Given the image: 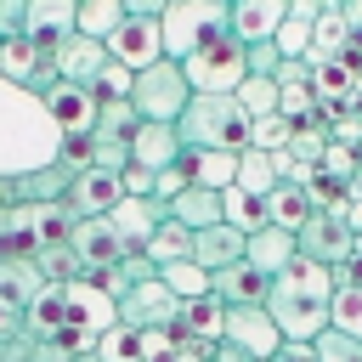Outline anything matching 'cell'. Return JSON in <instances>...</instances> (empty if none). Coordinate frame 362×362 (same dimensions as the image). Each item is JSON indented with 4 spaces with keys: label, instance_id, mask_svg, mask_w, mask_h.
Segmentation results:
<instances>
[{
    "label": "cell",
    "instance_id": "1",
    "mask_svg": "<svg viewBox=\"0 0 362 362\" xmlns=\"http://www.w3.org/2000/svg\"><path fill=\"white\" fill-rule=\"evenodd\" d=\"M328 300H334V277H328V266L294 255V260L272 277L266 317L277 322L283 339H305V345H311V339L328 328Z\"/></svg>",
    "mask_w": 362,
    "mask_h": 362
},
{
    "label": "cell",
    "instance_id": "2",
    "mask_svg": "<svg viewBox=\"0 0 362 362\" xmlns=\"http://www.w3.org/2000/svg\"><path fill=\"white\" fill-rule=\"evenodd\" d=\"M249 124L255 119L238 107L232 90H192V102L175 119V136H181V147H232V153H243Z\"/></svg>",
    "mask_w": 362,
    "mask_h": 362
},
{
    "label": "cell",
    "instance_id": "3",
    "mask_svg": "<svg viewBox=\"0 0 362 362\" xmlns=\"http://www.w3.org/2000/svg\"><path fill=\"white\" fill-rule=\"evenodd\" d=\"M158 28H164V57L187 62L209 40L232 34V6L226 0H170L164 17H158Z\"/></svg>",
    "mask_w": 362,
    "mask_h": 362
},
{
    "label": "cell",
    "instance_id": "4",
    "mask_svg": "<svg viewBox=\"0 0 362 362\" xmlns=\"http://www.w3.org/2000/svg\"><path fill=\"white\" fill-rule=\"evenodd\" d=\"M130 102L141 119H158V124H175L181 107L192 102V85H187V68L175 57H158L147 68H136V85H130Z\"/></svg>",
    "mask_w": 362,
    "mask_h": 362
},
{
    "label": "cell",
    "instance_id": "5",
    "mask_svg": "<svg viewBox=\"0 0 362 362\" xmlns=\"http://www.w3.org/2000/svg\"><path fill=\"white\" fill-rule=\"evenodd\" d=\"M181 68H187V85H192V90H238L243 74H249V51H243V40L221 34V40H209L204 51H192Z\"/></svg>",
    "mask_w": 362,
    "mask_h": 362
},
{
    "label": "cell",
    "instance_id": "6",
    "mask_svg": "<svg viewBox=\"0 0 362 362\" xmlns=\"http://www.w3.org/2000/svg\"><path fill=\"white\" fill-rule=\"evenodd\" d=\"M0 79H11V85H23V90L45 96V90L57 85V62L40 57V45H34L28 34H11V40H0Z\"/></svg>",
    "mask_w": 362,
    "mask_h": 362
},
{
    "label": "cell",
    "instance_id": "7",
    "mask_svg": "<svg viewBox=\"0 0 362 362\" xmlns=\"http://www.w3.org/2000/svg\"><path fill=\"white\" fill-rule=\"evenodd\" d=\"M68 249L79 255L85 277H96V272H107V266H119V260H124V243H119V232H113V221H107V215H79V221H74V232H68Z\"/></svg>",
    "mask_w": 362,
    "mask_h": 362
},
{
    "label": "cell",
    "instance_id": "8",
    "mask_svg": "<svg viewBox=\"0 0 362 362\" xmlns=\"http://www.w3.org/2000/svg\"><path fill=\"white\" fill-rule=\"evenodd\" d=\"M102 45H107L113 62H124V68L136 74V68H147V62L164 57V28H158V17H124Z\"/></svg>",
    "mask_w": 362,
    "mask_h": 362
},
{
    "label": "cell",
    "instance_id": "9",
    "mask_svg": "<svg viewBox=\"0 0 362 362\" xmlns=\"http://www.w3.org/2000/svg\"><path fill=\"white\" fill-rule=\"evenodd\" d=\"M175 317H181V300L164 288V277L130 283V294L119 300V322L130 328H175Z\"/></svg>",
    "mask_w": 362,
    "mask_h": 362
},
{
    "label": "cell",
    "instance_id": "10",
    "mask_svg": "<svg viewBox=\"0 0 362 362\" xmlns=\"http://www.w3.org/2000/svg\"><path fill=\"white\" fill-rule=\"evenodd\" d=\"M119 322V305L90 283V277H74L62 283V328H90V334H107Z\"/></svg>",
    "mask_w": 362,
    "mask_h": 362
},
{
    "label": "cell",
    "instance_id": "11",
    "mask_svg": "<svg viewBox=\"0 0 362 362\" xmlns=\"http://www.w3.org/2000/svg\"><path fill=\"white\" fill-rule=\"evenodd\" d=\"M226 345H238L243 356H255V362H266L277 345H283V334H277V322L266 317V305H226V334H221Z\"/></svg>",
    "mask_w": 362,
    "mask_h": 362
},
{
    "label": "cell",
    "instance_id": "12",
    "mask_svg": "<svg viewBox=\"0 0 362 362\" xmlns=\"http://www.w3.org/2000/svg\"><path fill=\"white\" fill-rule=\"evenodd\" d=\"M40 102H45V113H51V124H57L62 136L90 130V124H96V107H102V96H96L90 85H74V79H57Z\"/></svg>",
    "mask_w": 362,
    "mask_h": 362
},
{
    "label": "cell",
    "instance_id": "13",
    "mask_svg": "<svg viewBox=\"0 0 362 362\" xmlns=\"http://www.w3.org/2000/svg\"><path fill=\"white\" fill-rule=\"evenodd\" d=\"M175 170H181V181H187V187L226 192V187L238 181V153H232V147H181Z\"/></svg>",
    "mask_w": 362,
    "mask_h": 362
},
{
    "label": "cell",
    "instance_id": "14",
    "mask_svg": "<svg viewBox=\"0 0 362 362\" xmlns=\"http://www.w3.org/2000/svg\"><path fill=\"white\" fill-rule=\"evenodd\" d=\"M294 243H300V255L317 260V266H339V260H351V226H345L339 215H322V209L294 232Z\"/></svg>",
    "mask_w": 362,
    "mask_h": 362
},
{
    "label": "cell",
    "instance_id": "15",
    "mask_svg": "<svg viewBox=\"0 0 362 362\" xmlns=\"http://www.w3.org/2000/svg\"><path fill=\"white\" fill-rule=\"evenodd\" d=\"M74 11H79V0H28L23 34L40 45V57H57L62 51V40L74 34Z\"/></svg>",
    "mask_w": 362,
    "mask_h": 362
},
{
    "label": "cell",
    "instance_id": "16",
    "mask_svg": "<svg viewBox=\"0 0 362 362\" xmlns=\"http://www.w3.org/2000/svg\"><path fill=\"white\" fill-rule=\"evenodd\" d=\"M209 294H215L221 305H266L272 277H266L260 266H249V260H232V266L209 272Z\"/></svg>",
    "mask_w": 362,
    "mask_h": 362
},
{
    "label": "cell",
    "instance_id": "17",
    "mask_svg": "<svg viewBox=\"0 0 362 362\" xmlns=\"http://www.w3.org/2000/svg\"><path fill=\"white\" fill-rule=\"evenodd\" d=\"M107 221H113V232H119V243H124V255H136L153 232H158V221H164V204L158 198H119L113 209H107Z\"/></svg>",
    "mask_w": 362,
    "mask_h": 362
},
{
    "label": "cell",
    "instance_id": "18",
    "mask_svg": "<svg viewBox=\"0 0 362 362\" xmlns=\"http://www.w3.org/2000/svg\"><path fill=\"white\" fill-rule=\"evenodd\" d=\"M119 198H124L119 175H107V170H96V164H90V170H79V175L68 181V198H62V204H68L74 215H107Z\"/></svg>",
    "mask_w": 362,
    "mask_h": 362
},
{
    "label": "cell",
    "instance_id": "19",
    "mask_svg": "<svg viewBox=\"0 0 362 362\" xmlns=\"http://www.w3.org/2000/svg\"><path fill=\"white\" fill-rule=\"evenodd\" d=\"M283 17H288V0H232V40L260 45L283 28Z\"/></svg>",
    "mask_w": 362,
    "mask_h": 362
},
{
    "label": "cell",
    "instance_id": "20",
    "mask_svg": "<svg viewBox=\"0 0 362 362\" xmlns=\"http://www.w3.org/2000/svg\"><path fill=\"white\" fill-rule=\"evenodd\" d=\"M51 62H57V79L96 85V74H102V62H107V45H102V40H90V34H68V40H62V51H57Z\"/></svg>",
    "mask_w": 362,
    "mask_h": 362
},
{
    "label": "cell",
    "instance_id": "21",
    "mask_svg": "<svg viewBox=\"0 0 362 362\" xmlns=\"http://www.w3.org/2000/svg\"><path fill=\"white\" fill-rule=\"evenodd\" d=\"M130 158H136V164H147L153 175H158V170H170V164L181 158V136H175V124L141 119V124H136V136H130Z\"/></svg>",
    "mask_w": 362,
    "mask_h": 362
},
{
    "label": "cell",
    "instance_id": "22",
    "mask_svg": "<svg viewBox=\"0 0 362 362\" xmlns=\"http://www.w3.org/2000/svg\"><path fill=\"white\" fill-rule=\"evenodd\" d=\"M243 232L238 226H204V232H192V260L204 266V272H221V266H232V260H243Z\"/></svg>",
    "mask_w": 362,
    "mask_h": 362
},
{
    "label": "cell",
    "instance_id": "23",
    "mask_svg": "<svg viewBox=\"0 0 362 362\" xmlns=\"http://www.w3.org/2000/svg\"><path fill=\"white\" fill-rule=\"evenodd\" d=\"M294 255H300V243H294V232H283V226H260V232H249V243H243V260L260 266L266 277H277Z\"/></svg>",
    "mask_w": 362,
    "mask_h": 362
},
{
    "label": "cell",
    "instance_id": "24",
    "mask_svg": "<svg viewBox=\"0 0 362 362\" xmlns=\"http://www.w3.org/2000/svg\"><path fill=\"white\" fill-rule=\"evenodd\" d=\"M283 170H288V147L283 153H266V147H243L238 153V187L243 192H272L277 181H283Z\"/></svg>",
    "mask_w": 362,
    "mask_h": 362
},
{
    "label": "cell",
    "instance_id": "25",
    "mask_svg": "<svg viewBox=\"0 0 362 362\" xmlns=\"http://www.w3.org/2000/svg\"><path fill=\"white\" fill-rule=\"evenodd\" d=\"M170 221H181L187 232H204V226H221V192L209 187H181L170 204H164Z\"/></svg>",
    "mask_w": 362,
    "mask_h": 362
},
{
    "label": "cell",
    "instance_id": "26",
    "mask_svg": "<svg viewBox=\"0 0 362 362\" xmlns=\"http://www.w3.org/2000/svg\"><path fill=\"white\" fill-rule=\"evenodd\" d=\"M311 215H317V204H311V192H305V187H294V181H277V187L266 192V226L300 232Z\"/></svg>",
    "mask_w": 362,
    "mask_h": 362
},
{
    "label": "cell",
    "instance_id": "27",
    "mask_svg": "<svg viewBox=\"0 0 362 362\" xmlns=\"http://www.w3.org/2000/svg\"><path fill=\"white\" fill-rule=\"evenodd\" d=\"M175 334H187V339H204V345H215V339L226 334V305H221L215 294H198V300H181V317H175Z\"/></svg>",
    "mask_w": 362,
    "mask_h": 362
},
{
    "label": "cell",
    "instance_id": "28",
    "mask_svg": "<svg viewBox=\"0 0 362 362\" xmlns=\"http://www.w3.org/2000/svg\"><path fill=\"white\" fill-rule=\"evenodd\" d=\"M68 170L51 158L45 170H34V175H11V192H17V204H62L68 198Z\"/></svg>",
    "mask_w": 362,
    "mask_h": 362
},
{
    "label": "cell",
    "instance_id": "29",
    "mask_svg": "<svg viewBox=\"0 0 362 362\" xmlns=\"http://www.w3.org/2000/svg\"><path fill=\"white\" fill-rule=\"evenodd\" d=\"M136 124H141L136 102H130V96H107V102L96 107L90 136H96V141H130V136H136Z\"/></svg>",
    "mask_w": 362,
    "mask_h": 362
},
{
    "label": "cell",
    "instance_id": "30",
    "mask_svg": "<svg viewBox=\"0 0 362 362\" xmlns=\"http://www.w3.org/2000/svg\"><path fill=\"white\" fill-rule=\"evenodd\" d=\"M221 221H226V226H238V232L249 238V232H260V226H266V198H260V192H243V187L232 181V187L221 192Z\"/></svg>",
    "mask_w": 362,
    "mask_h": 362
},
{
    "label": "cell",
    "instance_id": "31",
    "mask_svg": "<svg viewBox=\"0 0 362 362\" xmlns=\"http://www.w3.org/2000/svg\"><path fill=\"white\" fill-rule=\"evenodd\" d=\"M141 255H147L153 266H170V260H192V232H187L181 221H170V215H164V221H158V232L141 243Z\"/></svg>",
    "mask_w": 362,
    "mask_h": 362
},
{
    "label": "cell",
    "instance_id": "32",
    "mask_svg": "<svg viewBox=\"0 0 362 362\" xmlns=\"http://www.w3.org/2000/svg\"><path fill=\"white\" fill-rule=\"evenodd\" d=\"M119 23H124L119 0H79V11H74V34H90V40H107Z\"/></svg>",
    "mask_w": 362,
    "mask_h": 362
},
{
    "label": "cell",
    "instance_id": "33",
    "mask_svg": "<svg viewBox=\"0 0 362 362\" xmlns=\"http://www.w3.org/2000/svg\"><path fill=\"white\" fill-rule=\"evenodd\" d=\"M34 272H40L45 283H74V277H85V266H79V255H74L68 243H40V249H34Z\"/></svg>",
    "mask_w": 362,
    "mask_h": 362
},
{
    "label": "cell",
    "instance_id": "34",
    "mask_svg": "<svg viewBox=\"0 0 362 362\" xmlns=\"http://www.w3.org/2000/svg\"><path fill=\"white\" fill-rule=\"evenodd\" d=\"M158 277H164V288H170L175 300H198V294H209V272H204L198 260H170V266H158Z\"/></svg>",
    "mask_w": 362,
    "mask_h": 362
},
{
    "label": "cell",
    "instance_id": "35",
    "mask_svg": "<svg viewBox=\"0 0 362 362\" xmlns=\"http://www.w3.org/2000/svg\"><path fill=\"white\" fill-rule=\"evenodd\" d=\"M328 328H339V334L362 339V283L334 288V300H328Z\"/></svg>",
    "mask_w": 362,
    "mask_h": 362
},
{
    "label": "cell",
    "instance_id": "36",
    "mask_svg": "<svg viewBox=\"0 0 362 362\" xmlns=\"http://www.w3.org/2000/svg\"><path fill=\"white\" fill-rule=\"evenodd\" d=\"M232 96H238V107H243L249 119L277 113V79H266V74H243V85H238Z\"/></svg>",
    "mask_w": 362,
    "mask_h": 362
},
{
    "label": "cell",
    "instance_id": "37",
    "mask_svg": "<svg viewBox=\"0 0 362 362\" xmlns=\"http://www.w3.org/2000/svg\"><path fill=\"white\" fill-rule=\"evenodd\" d=\"M136 334H141V328H130V322H113L107 334H96V356H102V362H141V345H136Z\"/></svg>",
    "mask_w": 362,
    "mask_h": 362
},
{
    "label": "cell",
    "instance_id": "38",
    "mask_svg": "<svg viewBox=\"0 0 362 362\" xmlns=\"http://www.w3.org/2000/svg\"><path fill=\"white\" fill-rule=\"evenodd\" d=\"M57 164H62L68 175L90 170V164H96V136H90V130H74V136H62V141H57Z\"/></svg>",
    "mask_w": 362,
    "mask_h": 362
},
{
    "label": "cell",
    "instance_id": "39",
    "mask_svg": "<svg viewBox=\"0 0 362 362\" xmlns=\"http://www.w3.org/2000/svg\"><path fill=\"white\" fill-rule=\"evenodd\" d=\"M288 136H294V119H283V113H266L249 124V147H266V153H283Z\"/></svg>",
    "mask_w": 362,
    "mask_h": 362
},
{
    "label": "cell",
    "instance_id": "40",
    "mask_svg": "<svg viewBox=\"0 0 362 362\" xmlns=\"http://www.w3.org/2000/svg\"><path fill=\"white\" fill-rule=\"evenodd\" d=\"M311 351H317V362H362V339H351L339 328H322L311 339Z\"/></svg>",
    "mask_w": 362,
    "mask_h": 362
},
{
    "label": "cell",
    "instance_id": "41",
    "mask_svg": "<svg viewBox=\"0 0 362 362\" xmlns=\"http://www.w3.org/2000/svg\"><path fill=\"white\" fill-rule=\"evenodd\" d=\"M277 57H311V23L305 17H283V28L272 34Z\"/></svg>",
    "mask_w": 362,
    "mask_h": 362
},
{
    "label": "cell",
    "instance_id": "42",
    "mask_svg": "<svg viewBox=\"0 0 362 362\" xmlns=\"http://www.w3.org/2000/svg\"><path fill=\"white\" fill-rule=\"evenodd\" d=\"M317 170L351 187V175H356V147H345V141H328V147H322V158H317Z\"/></svg>",
    "mask_w": 362,
    "mask_h": 362
},
{
    "label": "cell",
    "instance_id": "43",
    "mask_svg": "<svg viewBox=\"0 0 362 362\" xmlns=\"http://www.w3.org/2000/svg\"><path fill=\"white\" fill-rule=\"evenodd\" d=\"M130 85H136V74H130V68H124V62H113V57H107V62H102V74H96V85H90V90H96V96H102V102H107V96H130Z\"/></svg>",
    "mask_w": 362,
    "mask_h": 362
},
{
    "label": "cell",
    "instance_id": "44",
    "mask_svg": "<svg viewBox=\"0 0 362 362\" xmlns=\"http://www.w3.org/2000/svg\"><path fill=\"white\" fill-rule=\"evenodd\" d=\"M175 339H181L175 328H141V334H136L141 362H170V356H175Z\"/></svg>",
    "mask_w": 362,
    "mask_h": 362
},
{
    "label": "cell",
    "instance_id": "45",
    "mask_svg": "<svg viewBox=\"0 0 362 362\" xmlns=\"http://www.w3.org/2000/svg\"><path fill=\"white\" fill-rule=\"evenodd\" d=\"M119 187H124V198H153V170L130 158V164L119 170Z\"/></svg>",
    "mask_w": 362,
    "mask_h": 362
},
{
    "label": "cell",
    "instance_id": "46",
    "mask_svg": "<svg viewBox=\"0 0 362 362\" xmlns=\"http://www.w3.org/2000/svg\"><path fill=\"white\" fill-rule=\"evenodd\" d=\"M243 51H249V74H266V79H277V62H283V57H277V45H272V40H260V45H243Z\"/></svg>",
    "mask_w": 362,
    "mask_h": 362
},
{
    "label": "cell",
    "instance_id": "47",
    "mask_svg": "<svg viewBox=\"0 0 362 362\" xmlns=\"http://www.w3.org/2000/svg\"><path fill=\"white\" fill-rule=\"evenodd\" d=\"M124 164H130V141H96V170L119 175Z\"/></svg>",
    "mask_w": 362,
    "mask_h": 362
},
{
    "label": "cell",
    "instance_id": "48",
    "mask_svg": "<svg viewBox=\"0 0 362 362\" xmlns=\"http://www.w3.org/2000/svg\"><path fill=\"white\" fill-rule=\"evenodd\" d=\"M23 17H28V0H0V40L23 34Z\"/></svg>",
    "mask_w": 362,
    "mask_h": 362
},
{
    "label": "cell",
    "instance_id": "49",
    "mask_svg": "<svg viewBox=\"0 0 362 362\" xmlns=\"http://www.w3.org/2000/svg\"><path fill=\"white\" fill-rule=\"evenodd\" d=\"M23 334V305H11L6 294H0V345H11Z\"/></svg>",
    "mask_w": 362,
    "mask_h": 362
},
{
    "label": "cell",
    "instance_id": "50",
    "mask_svg": "<svg viewBox=\"0 0 362 362\" xmlns=\"http://www.w3.org/2000/svg\"><path fill=\"white\" fill-rule=\"evenodd\" d=\"M266 362H317V351H311L305 339H283V345H277Z\"/></svg>",
    "mask_w": 362,
    "mask_h": 362
},
{
    "label": "cell",
    "instance_id": "51",
    "mask_svg": "<svg viewBox=\"0 0 362 362\" xmlns=\"http://www.w3.org/2000/svg\"><path fill=\"white\" fill-rule=\"evenodd\" d=\"M119 6H124V17H164L170 0H119Z\"/></svg>",
    "mask_w": 362,
    "mask_h": 362
},
{
    "label": "cell",
    "instance_id": "52",
    "mask_svg": "<svg viewBox=\"0 0 362 362\" xmlns=\"http://www.w3.org/2000/svg\"><path fill=\"white\" fill-rule=\"evenodd\" d=\"M339 221H345V226H351V232H362V198H356V192H351V204H345V209H339Z\"/></svg>",
    "mask_w": 362,
    "mask_h": 362
},
{
    "label": "cell",
    "instance_id": "53",
    "mask_svg": "<svg viewBox=\"0 0 362 362\" xmlns=\"http://www.w3.org/2000/svg\"><path fill=\"white\" fill-rule=\"evenodd\" d=\"M351 260L362 266V232H351Z\"/></svg>",
    "mask_w": 362,
    "mask_h": 362
},
{
    "label": "cell",
    "instance_id": "54",
    "mask_svg": "<svg viewBox=\"0 0 362 362\" xmlns=\"http://www.w3.org/2000/svg\"><path fill=\"white\" fill-rule=\"evenodd\" d=\"M0 204H17V192H11V181H0Z\"/></svg>",
    "mask_w": 362,
    "mask_h": 362
},
{
    "label": "cell",
    "instance_id": "55",
    "mask_svg": "<svg viewBox=\"0 0 362 362\" xmlns=\"http://www.w3.org/2000/svg\"><path fill=\"white\" fill-rule=\"evenodd\" d=\"M351 192H356V198H362V164H356V175H351Z\"/></svg>",
    "mask_w": 362,
    "mask_h": 362
},
{
    "label": "cell",
    "instance_id": "56",
    "mask_svg": "<svg viewBox=\"0 0 362 362\" xmlns=\"http://www.w3.org/2000/svg\"><path fill=\"white\" fill-rule=\"evenodd\" d=\"M6 209H11V204H0V226H6Z\"/></svg>",
    "mask_w": 362,
    "mask_h": 362
},
{
    "label": "cell",
    "instance_id": "57",
    "mask_svg": "<svg viewBox=\"0 0 362 362\" xmlns=\"http://www.w3.org/2000/svg\"><path fill=\"white\" fill-rule=\"evenodd\" d=\"M79 362H102V356H96V351H90V356H79Z\"/></svg>",
    "mask_w": 362,
    "mask_h": 362
},
{
    "label": "cell",
    "instance_id": "58",
    "mask_svg": "<svg viewBox=\"0 0 362 362\" xmlns=\"http://www.w3.org/2000/svg\"><path fill=\"white\" fill-rule=\"evenodd\" d=\"M226 6H232V0H226Z\"/></svg>",
    "mask_w": 362,
    "mask_h": 362
}]
</instances>
